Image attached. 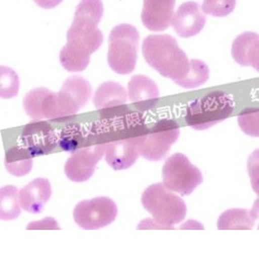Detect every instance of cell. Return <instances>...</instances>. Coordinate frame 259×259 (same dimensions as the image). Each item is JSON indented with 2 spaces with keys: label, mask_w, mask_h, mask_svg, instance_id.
Returning a JSON list of instances; mask_svg holds the SVG:
<instances>
[{
  "label": "cell",
  "mask_w": 259,
  "mask_h": 259,
  "mask_svg": "<svg viewBox=\"0 0 259 259\" xmlns=\"http://www.w3.org/2000/svg\"><path fill=\"white\" fill-rule=\"evenodd\" d=\"M180 137V125L173 119H160L138 138L139 153L150 161L164 158Z\"/></svg>",
  "instance_id": "ba28073f"
},
{
  "label": "cell",
  "mask_w": 259,
  "mask_h": 259,
  "mask_svg": "<svg viewBox=\"0 0 259 259\" xmlns=\"http://www.w3.org/2000/svg\"><path fill=\"white\" fill-rule=\"evenodd\" d=\"M247 167L251 187L259 197V149L249 155Z\"/></svg>",
  "instance_id": "f1b7e54d"
},
{
  "label": "cell",
  "mask_w": 259,
  "mask_h": 259,
  "mask_svg": "<svg viewBox=\"0 0 259 259\" xmlns=\"http://www.w3.org/2000/svg\"><path fill=\"white\" fill-rule=\"evenodd\" d=\"M241 130L251 137H259V108L247 109L238 116Z\"/></svg>",
  "instance_id": "4316f807"
},
{
  "label": "cell",
  "mask_w": 259,
  "mask_h": 259,
  "mask_svg": "<svg viewBox=\"0 0 259 259\" xmlns=\"http://www.w3.org/2000/svg\"><path fill=\"white\" fill-rule=\"evenodd\" d=\"M138 137H131L104 144L105 160L115 170H124L136 162L139 156Z\"/></svg>",
  "instance_id": "9a60e30c"
},
{
  "label": "cell",
  "mask_w": 259,
  "mask_h": 259,
  "mask_svg": "<svg viewBox=\"0 0 259 259\" xmlns=\"http://www.w3.org/2000/svg\"><path fill=\"white\" fill-rule=\"evenodd\" d=\"M118 215V208L108 197L82 200L74 208L75 223L82 229L96 230L112 224Z\"/></svg>",
  "instance_id": "30bf717a"
},
{
  "label": "cell",
  "mask_w": 259,
  "mask_h": 259,
  "mask_svg": "<svg viewBox=\"0 0 259 259\" xmlns=\"http://www.w3.org/2000/svg\"><path fill=\"white\" fill-rule=\"evenodd\" d=\"M92 95L93 90L87 79L82 76H71L59 93L48 91L42 103L43 119L59 120L76 115L89 102Z\"/></svg>",
  "instance_id": "7a4b0ae2"
},
{
  "label": "cell",
  "mask_w": 259,
  "mask_h": 259,
  "mask_svg": "<svg viewBox=\"0 0 259 259\" xmlns=\"http://www.w3.org/2000/svg\"><path fill=\"white\" fill-rule=\"evenodd\" d=\"M165 187L181 195H189L203 183L200 170L191 164L183 153H174L168 157L162 168Z\"/></svg>",
  "instance_id": "9c48e42d"
},
{
  "label": "cell",
  "mask_w": 259,
  "mask_h": 259,
  "mask_svg": "<svg viewBox=\"0 0 259 259\" xmlns=\"http://www.w3.org/2000/svg\"><path fill=\"white\" fill-rule=\"evenodd\" d=\"M27 229H59V227L56 220L48 218L41 222L28 224Z\"/></svg>",
  "instance_id": "f546056e"
},
{
  "label": "cell",
  "mask_w": 259,
  "mask_h": 259,
  "mask_svg": "<svg viewBox=\"0 0 259 259\" xmlns=\"http://www.w3.org/2000/svg\"><path fill=\"white\" fill-rule=\"evenodd\" d=\"M256 218L251 211L246 209H230L222 213L218 221V228L225 229H251Z\"/></svg>",
  "instance_id": "44dd1931"
},
{
  "label": "cell",
  "mask_w": 259,
  "mask_h": 259,
  "mask_svg": "<svg viewBox=\"0 0 259 259\" xmlns=\"http://www.w3.org/2000/svg\"><path fill=\"white\" fill-rule=\"evenodd\" d=\"M146 131L141 115L125 111L110 118H100L89 130V143L107 144L131 137H138Z\"/></svg>",
  "instance_id": "52a82bcc"
},
{
  "label": "cell",
  "mask_w": 259,
  "mask_h": 259,
  "mask_svg": "<svg viewBox=\"0 0 259 259\" xmlns=\"http://www.w3.org/2000/svg\"><path fill=\"white\" fill-rule=\"evenodd\" d=\"M258 229H259V225H258Z\"/></svg>",
  "instance_id": "d6a6232c"
},
{
  "label": "cell",
  "mask_w": 259,
  "mask_h": 259,
  "mask_svg": "<svg viewBox=\"0 0 259 259\" xmlns=\"http://www.w3.org/2000/svg\"><path fill=\"white\" fill-rule=\"evenodd\" d=\"M130 101L141 110L155 106L159 98V90L153 80L144 75H135L128 82Z\"/></svg>",
  "instance_id": "e0dca14e"
},
{
  "label": "cell",
  "mask_w": 259,
  "mask_h": 259,
  "mask_svg": "<svg viewBox=\"0 0 259 259\" xmlns=\"http://www.w3.org/2000/svg\"><path fill=\"white\" fill-rule=\"evenodd\" d=\"M139 33L135 26L122 24L115 26L109 36L108 63L116 73L124 75L135 69Z\"/></svg>",
  "instance_id": "8992f818"
},
{
  "label": "cell",
  "mask_w": 259,
  "mask_h": 259,
  "mask_svg": "<svg viewBox=\"0 0 259 259\" xmlns=\"http://www.w3.org/2000/svg\"><path fill=\"white\" fill-rule=\"evenodd\" d=\"M236 0H204L202 9L206 15L223 18L234 11Z\"/></svg>",
  "instance_id": "83f0119b"
},
{
  "label": "cell",
  "mask_w": 259,
  "mask_h": 259,
  "mask_svg": "<svg viewBox=\"0 0 259 259\" xmlns=\"http://www.w3.org/2000/svg\"><path fill=\"white\" fill-rule=\"evenodd\" d=\"M32 156L25 147L15 146L6 152L5 167L13 176L23 177L32 169Z\"/></svg>",
  "instance_id": "ffe728a7"
},
{
  "label": "cell",
  "mask_w": 259,
  "mask_h": 259,
  "mask_svg": "<svg viewBox=\"0 0 259 259\" xmlns=\"http://www.w3.org/2000/svg\"><path fill=\"white\" fill-rule=\"evenodd\" d=\"M48 89L46 88H37L24 96V111L28 117L34 120H42V103L47 95Z\"/></svg>",
  "instance_id": "d4e9b609"
},
{
  "label": "cell",
  "mask_w": 259,
  "mask_h": 259,
  "mask_svg": "<svg viewBox=\"0 0 259 259\" xmlns=\"http://www.w3.org/2000/svg\"><path fill=\"white\" fill-rule=\"evenodd\" d=\"M234 110L232 98L224 92H212L194 100L186 112V122L195 130H206L228 118Z\"/></svg>",
  "instance_id": "5b68a950"
},
{
  "label": "cell",
  "mask_w": 259,
  "mask_h": 259,
  "mask_svg": "<svg viewBox=\"0 0 259 259\" xmlns=\"http://www.w3.org/2000/svg\"><path fill=\"white\" fill-rule=\"evenodd\" d=\"M142 205L161 229H173V226L182 223L187 215L185 201L163 184H154L145 189Z\"/></svg>",
  "instance_id": "277c9868"
},
{
  "label": "cell",
  "mask_w": 259,
  "mask_h": 259,
  "mask_svg": "<svg viewBox=\"0 0 259 259\" xmlns=\"http://www.w3.org/2000/svg\"><path fill=\"white\" fill-rule=\"evenodd\" d=\"M143 56L148 64L165 78H169L182 88H186L192 61L179 47L172 36L149 35L143 41Z\"/></svg>",
  "instance_id": "6da1fadb"
},
{
  "label": "cell",
  "mask_w": 259,
  "mask_h": 259,
  "mask_svg": "<svg viewBox=\"0 0 259 259\" xmlns=\"http://www.w3.org/2000/svg\"><path fill=\"white\" fill-rule=\"evenodd\" d=\"M89 143V131L82 128L80 124H71L60 132L59 144L65 152L74 153L75 151L85 147Z\"/></svg>",
  "instance_id": "603a6c76"
},
{
  "label": "cell",
  "mask_w": 259,
  "mask_h": 259,
  "mask_svg": "<svg viewBox=\"0 0 259 259\" xmlns=\"http://www.w3.org/2000/svg\"><path fill=\"white\" fill-rule=\"evenodd\" d=\"M52 189L47 179L38 178L27 184L19 191V198L22 208L26 212L38 213L43 210L50 200Z\"/></svg>",
  "instance_id": "2e32d148"
},
{
  "label": "cell",
  "mask_w": 259,
  "mask_h": 259,
  "mask_svg": "<svg viewBox=\"0 0 259 259\" xmlns=\"http://www.w3.org/2000/svg\"><path fill=\"white\" fill-rule=\"evenodd\" d=\"M21 203L18 189L14 186L3 187L0 190V219L11 221L21 213Z\"/></svg>",
  "instance_id": "cb8c5ba5"
},
{
  "label": "cell",
  "mask_w": 259,
  "mask_h": 259,
  "mask_svg": "<svg viewBox=\"0 0 259 259\" xmlns=\"http://www.w3.org/2000/svg\"><path fill=\"white\" fill-rule=\"evenodd\" d=\"M103 42V34L97 26L72 23L67 31V43L60 51L61 65L69 72L84 70Z\"/></svg>",
  "instance_id": "3957f363"
},
{
  "label": "cell",
  "mask_w": 259,
  "mask_h": 259,
  "mask_svg": "<svg viewBox=\"0 0 259 259\" xmlns=\"http://www.w3.org/2000/svg\"><path fill=\"white\" fill-rule=\"evenodd\" d=\"M207 21L202 7L194 1L183 3L172 19V26L178 35L189 38L197 35Z\"/></svg>",
  "instance_id": "4fadbf2b"
},
{
  "label": "cell",
  "mask_w": 259,
  "mask_h": 259,
  "mask_svg": "<svg viewBox=\"0 0 259 259\" xmlns=\"http://www.w3.org/2000/svg\"><path fill=\"white\" fill-rule=\"evenodd\" d=\"M20 80L15 71L9 67H0V96L4 99L13 98L19 93Z\"/></svg>",
  "instance_id": "484cf974"
},
{
  "label": "cell",
  "mask_w": 259,
  "mask_h": 259,
  "mask_svg": "<svg viewBox=\"0 0 259 259\" xmlns=\"http://www.w3.org/2000/svg\"><path fill=\"white\" fill-rule=\"evenodd\" d=\"M176 0H144L142 22L151 31L166 30L172 23Z\"/></svg>",
  "instance_id": "5bb4252c"
},
{
  "label": "cell",
  "mask_w": 259,
  "mask_h": 259,
  "mask_svg": "<svg viewBox=\"0 0 259 259\" xmlns=\"http://www.w3.org/2000/svg\"><path fill=\"white\" fill-rule=\"evenodd\" d=\"M105 154L104 144H91L72 153L67 159L64 171L66 177L72 182L82 183L91 179L95 167Z\"/></svg>",
  "instance_id": "8fae6325"
},
{
  "label": "cell",
  "mask_w": 259,
  "mask_h": 259,
  "mask_svg": "<svg viewBox=\"0 0 259 259\" xmlns=\"http://www.w3.org/2000/svg\"><path fill=\"white\" fill-rule=\"evenodd\" d=\"M232 58L242 66H251L259 72V35L247 31L236 37L231 48Z\"/></svg>",
  "instance_id": "ac0fdd59"
},
{
  "label": "cell",
  "mask_w": 259,
  "mask_h": 259,
  "mask_svg": "<svg viewBox=\"0 0 259 259\" xmlns=\"http://www.w3.org/2000/svg\"><path fill=\"white\" fill-rule=\"evenodd\" d=\"M22 141L29 153L39 156L53 152L59 144V137L47 121L34 120L24 126Z\"/></svg>",
  "instance_id": "7c38bea8"
},
{
  "label": "cell",
  "mask_w": 259,
  "mask_h": 259,
  "mask_svg": "<svg viewBox=\"0 0 259 259\" xmlns=\"http://www.w3.org/2000/svg\"><path fill=\"white\" fill-rule=\"evenodd\" d=\"M250 211H251V212L253 213V215H254L256 219H259V197L256 200L254 201L253 206H252V209H251Z\"/></svg>",
  "instance_id": "1f68e13d"
},
{
  "label": "cell",
  "mask_w": 259,
  "mask_h": 259,
  "mask_svg": "<svg viewBox=\"0 0 259 259\" xmlns=\"http://www.w3.org/2000/svg\"><path fill=\"white\" fill-rule=\"evenodd\" d=\"M36 4L44 9H52L59 5L62 0H34Z\"/></svg>",
  "instance_id": "4dcf8cb0"
},
{
  "label": "cell",
  "mask_w": 259,
  "mask_h": 259,
  "mask_svg": "<svg viewBox=\"0 0 259 259\" xmlns=\"http://www.w3.org/2000/svg\"><path fill=\"white\" fill-rule=\"evenodd\" d=\"M101 0H82L76 8L73 23L97 26L103 16Z\"/></svg>",
  "instance_id": "7402d4cb"
},
{
  "label": "cell",
  "mask_w": 259,
  "mask_h": 259,
  "mask_svg": "<svg viewBox=\"0 0 259 259\" xmlns=\"http://www.w3.org/2000/svg\"><path fill=\"white\" fill-rule=\"evenodd\" d=\"M127 99L128 95L124 88L112 81L101 83L94 95V103L96 109L100 111L123 105Z\"/></svg>",
  "instance_id": "d6986e66"
}]
</instances>
